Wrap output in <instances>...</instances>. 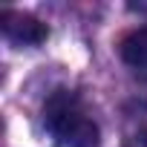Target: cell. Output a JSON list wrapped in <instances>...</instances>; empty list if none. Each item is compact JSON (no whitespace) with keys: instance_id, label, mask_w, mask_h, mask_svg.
Here are the masks:
<instances>
[{"instance_id":"3","label":"cell","mask_w":147,"mask_h":147,"mask_svg":"<svg viewBox=\"0 0 147 147\" xmlns=\"http://www.w3.org/2000/svg\"><path fill=\"white\" fill-rule=\"evenodd\" d=\"M118 52H121V61L136 72V75L147 78V26H138L130 35H124Z\"/></svg>"},{"instance_id":"2","label":"cell","mask_w":147,"mask_h":147,"mask_svg":"<svg viewBox=\"0 0 147 147\" xmlns=\"http://www.w3.org/2000/svg\"><path fill=\"white\" fill-rule=\"evenodd\" d=\"M0 29H3V35H6L12 43H18V46H38V43H43L46 35H49L46 23H40V20L32 18V15L12 12V9H6L3 15H0Z\"/></svg>"},{"instance_id":"4","label":"cell","mask_w":147,"mask_h":147,"mask_svg":"<svg viewBox=\"0 0 147 147\" xmlns=\"http://www.w3.org/2000/svg\"><path fill=\"white\" fill-rule=\"evenodd\" d=\"M130 147H147V133H141V136H136V141H133Z\"/></svg>"},{"instance_id":"1","label":"cell","mask_w":147,"mask_h":147,"mask_svg":"<svg viewBox=\"0 0 147 147\" xmlns=\"http://www.w3.org/2000/svg\"><path fill=\"white\" fill-rule=\"evenodd\" d=\"M43 121L58 147H98V124L87 115L81 101L66 90H58L46 101Z\"/></svg>"}]
</instances>
